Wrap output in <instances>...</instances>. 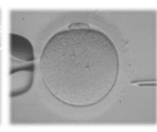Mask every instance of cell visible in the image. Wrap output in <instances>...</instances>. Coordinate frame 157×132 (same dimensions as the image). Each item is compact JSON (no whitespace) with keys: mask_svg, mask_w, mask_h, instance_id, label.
Returning a JSON list of instances; mask_svg holds the SVG:
<instances>
[{"mask_svg":"<svg viewBox=\"0 0 157 132\" xmlns=\"http://www.w3.org/2000/svg\"><path fill=\"white\" fill-rule=\"evenodd\" d=\"M39 66L44 84L56 99L86 107L100 102L113 88L120 59L113 41L103 31L66 29L49 38Z\"/></svg>","mask_w":157,"mask_h":132,"instance_id":"cell-1","label":"cell"},{"mask_svg":"<svg viewBox=\"0 0 157 132\" xmlns=\"http://www.w3.org/2000/svg\"><path fill=\"white\" fill-rule=\"evenodd\" d=\"M90 28L88 24L84 23H74L68 27V29H81V28Z\"/></svg>","mask_w":157,"mask_h":132,"instance_id":"cell-2","label":"cell"}]
</instances>
